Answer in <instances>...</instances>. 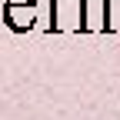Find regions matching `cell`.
Masks as SVG:
<instances>
[{"instance_id":"7a4b0ae2","label":"cell","mask_w":120,"mask_h":120,"mask_svg":"<svg viewBox=\"0 0 120 120\" xmlns=\"http://www.w3.org/2000/svg\"><path fill=\"white\" fill-rule=\"evenodd\" d=\"M83 30H107V0H83Z\"/></svg>"},{"instance_id":"6da1fadb","label":"cell","mask_w":120,"mask_h":120,"mask_svg":"<svg viewBox=\"0 0 120 120\" xmlns=\"http://www.w3.org/2000/svg\"><path fill=\"white\" fill-rule=\"evenodd\" d=\"M50 30H83V0H50Z\"/></svg>"},{"instance_id":"3957f363","label":"cell","mask_w":120,"mask_h":120,"mask_svg":"<svg viewBox=\"0 0 120 120\" xmlns=\"http://www.w3.org/2000/svg\"><path fill=\"white\" fill-rule=\"evenodd\" d=\"M107 34H120V0H107Z\"/></svg>"}]
</instances>
